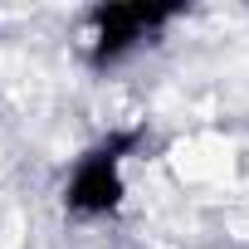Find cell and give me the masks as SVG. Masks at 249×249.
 <instances>
[{
	"instance_id": "6da1fadb",
	"label": "cell",
	"mask_w": 249,
	"mask_h": 249,
	"mask_svg": "<svg viewBox=\"0 0 249 249\" xmlns=\"http://www.w3.org/2000/svg\"><path fill=\"white\" fill-rule=\"evenodd\" d=\"M142 142V132H112L107 142H98L93 152L78 157L69 186H64V205L73 215H107L122 205V196H127V181H122V157H127L132 147Z\"/></svg>"
},
{
	"instance_id": "7a4b0ae2",
	"label": "cell",
	"mask_w": 249,
	"mask_h": 249,
	"mask_svg": "<svg viewBox=\"0 0 249 249\" xmlns=\"http://www.w3.org/2000/svg\"><path fill=\"white\" fill-rule=\"evenodd\" d=\"M181 5H147V0H112V5H93V64L107 69L127 59L152 30H161Z\"/></svg>"
}]
</instances>
